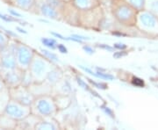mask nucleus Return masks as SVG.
<instances>
[{
    "label": "nucleus",
    "mask_w": 158,
    "mask_h": 130,
    "mask_svg": "<svg viewBox=\"0 0 158 130\" xmlns=\"http://www.w3.org/2000/svg\"><path fill=\"white\" fill-rule=\"evenodd\" d=\"M110 9L114 19L126 27H135L138 11L126 0H111Z\"/></svg>",
    "instance_id": "1"
},
{
    "label": "nucleus",
    "mask_w": 158,
    "mask_h": 130,
    "mask_svg": "<svg viewBox=\"0 0 158 130\" xmlns=\"http://www.w3.org/2000/svg\"><path fill=\"white\" fill-rule=\"evenodd\" d=\"M58 110L55 98L51 94L36 97L31 105L32 113L40 118L52 117L58 112Z\"/></svg>",
    "instance_id": "2"
},
{
    "label": "nucleus",
    "mask_w": 158,
    "mask_h": 130,
    "mask_svg": "<svg viewBox=\"0 0 158 130\" xmlns=\"http://www.w3.org/2000/svg\"><path fill=\"white\" fill-rule=\"evenodd\" d=\"M54 67L55 63L47 59L42 54L35 52L28 70L32 74L34 82H42L45 81L47 75Z\"/></svg>",
    "instance_id": "3"
},
{
    "label": "nucleus",
    "mask_w": 158,
    "mask_h": 130,
    "mask_svg": "<svg viewBox=\"0 0 158 130\" xmlns=\"http://www.w3.org/2000/svg\"><path fill=\"white\" fill-rule=\"evenodd\" d=\"M104 17V12L100 6L87 11H80L78 26L86 28H100V24Z\"/></svg>",
    "instance_id": "4"
},
{
    "label": "nucleus",
    "mask_w": 158,
    "mask_h": 130,
    "mask_svg": "<svg viewBox=\"0 0 158 130\" xmlns=\"http://www.w3.org/2000/svg\"><path fill=\"white\" fill-rule=\"evenodd\" d=\"M135 27L142 32L156 34L158 33V17L146 9H143L137 13Z\"/></svg>",
    "instance_id": "5"
},
{
    "label": "nucleus",
    "mask_w": 158,
    "mask_h": 130,
    "mask_svg": "<svg viewBox=\"0 0 158 130\" xmlns=\"http://www.w3.org/2000/svg\"><path fill=\"white\" fill-rule=\"evenodd\" d=\"M35 51L30 47L23 42H18L15 57L17 62V67L22 70L28 69L29 65L34 58Z\"/></svg>",
    "instance_id": "6"
},
{
    "label": "nucleus",
    "mask_w": 158,
    "mask_h": 130,
    "mask_svg": "<svg viewBox=\"0 0 158 130\" xmlns=\"http://www.w3.org/2000/svg\"><path fill=\"white\" fill-rule=\"evenodd\" d=\"M4 114L16 121H19L32 113L31 107L25 106L19 102L10 99L4 110Z\"/></svg>",
    "instance_id": "7"
},
{
    "label": "nucleus",
    "mask_w": 158,
    "mask_h": 130,
    "mask_svg": "<svg viewBox=\"0 0 158 130\" xmlns=\"http://www.w3.org/2000/svg\"><path fill=\"white\" fill-rule=\"evenodd\" d=\"M9 90V94L10 98L12 100L19 102L20 104H23L25 106L31 107L33 104L35 97L32 94L28 87H25L22 85H19L13 88H10Z\"/></svg>",
    "instance_id": "8"
},
{
    "label": "nucleus",
    "mask_w": 158,
    "mask_h": 130,
    "mask_svg": "<svg viewBox=\"0 0 158 130\" xmlns=\"http://www.w3.org/2000/svg\"><path fill=\"white\" fill-rule=\"evenodd\" d=\"M34 12L38 13L43 17L48 18L51 19L62 20V11L57 8L52 6L44 0H36V6Z\"/></svg>",
    "instance_id": "9"
},
{
    "label": "nucleus",
    "mask_w": 158,
    "mask_h": 130,
    "mask_svg": "<svg viewBox=\"0 0 158 130\" xmlns=\"http://www.w3.org/2000/svg\"><path fill=\"white\" fill-rule=\"evenodd\" d=\"M22 73V69L19 68L2 72L1 76L3 78V81L6 88L10 89L21 85Z\"/></svg>",
    "instance_id": "10"
},
{
    "label": "nucleus",
    "mask_w": 158,
    "mask_h": 130,
    "mask_svg": "<svg viewBox=\"0 0 158 130\" xmlns=\"http://www.w3.org/2000/svg\"><path fill=\"white\" fill-rule=\"evenodd\" d=\"M79 11L77 8L73 6V4L69 2H64V5L62 9V18L64 21L69 25L78 26Z\"/></svg>",
    "instance_id": "11"
},
{
    "label": "nucleus",
    "mask_w": 158,
    "mask_h": 130,
    "mask_svg": "<svg viewBox=\"0 0 158 130\" xmlns=\"http://www.w3.org/2000/svg\"><path fill=\"white\" fill-rule=\"evenodd\" d=\"M28 89L35 98L42 96V95L52 94V92H53V86L48 85L45 81L34 82V84H32L29 86Z\"/></svg>",
    "instance_id": "12"
},
{
    "label": "nucleus",
    "mask_w": 158,
    "mask_h": 130,
    "mask_svg": "<svg viewBox=\"0 0 158 130\" xmlns=\"http://www.w3.org/2000/svg\"><path fill=\"white\" fill-rule=\"evenodd\" d=\"M11 6L25 11H34L35 10L36 0H4Z\"/></svg>",
    "instance_id": "13"
},
{
    "label": "nucleus",
    "mask_w": 158,
    "mask_h": 130,
    "mask_svg": "<svg viewBox=\"0 0 158 130\" xmlns=\"http://www.w3.org/2000/svg\"><path fill=\"white\" fill-rule=\"evenodd\" d=\"M41 118L38 117L37 115H35L34 113L29 114L27 117H26L25 119H23L22 120H19L17 122V127L16 129H29V128H33L34 129L36 124L39 122Z\"/></svg>",
    "instance_id": "14"
},
{
    "label": "nucleus",
    "mask_w": 158,
    "mask_h": 130,
    "mask_svg": "<svg viewBox=\"0 0 158 130\" xmlns=\"http://www.w3.org/2000/svg\"><path fill=\"white\" fill-rule=\"evenodd\" d=\"M70 2L79 11H87L100 6L98 0H71Z\"/></svg>",
    "instance_id": "15"
},
{
    "label": "nucleus",
    "mask_w": 158,
    "mask_h": 130,
    "mask_svg": "<svg viewBox=\"0 0 158 130\" xmlns=\"http://www.w3.org/2000/svg\"><path fill=\"white\" fill-rule=\"evenodd\" d=\"M62 77H63V72L62 69L55 66L47 75L45 82H47L51 86H55L57 83H59L62 79Z\"/></svg>",
    "instance_id": "16"
},
{
    "label": "nucleus",
    "mask_w": 158,
    "mask_h": 130,
    "mask_svg": "<svg viewBox=\"0 0 158 130\" xmlns=\"http://www.w3.org/2000/svg\"><path fill=\"white\" fill-rule=\"evenodd\" d=\"M49 117H46V118H41L39 122L36 124L34 129H58L59 126L56 122H52L49 120Z\"/></svg>",
    "instance_id": "17"
},
{
    "label": "nucleus",
    "mask_w": 158,
    "mask_h": 130,
    "mask_svg": "<svg viewBox=\"0 0 158 130\" xmlns=\"http://www.w3.org/2000/svg\"><path fill=\"white\" fill-rule=\"evenodd\" d=\"M17 122L18 121L11 119L4 113H2L0 116V128L2 129H16Z\"/></svg>",
    "instance_id": "18"
},
{
    "label": "nucleus",
    "mask_w": 158,
    "mask_h": 130,
    "mask_svg": "<svg viewBox=\"0 0 158 130\" xmlns=\"http://www.w3.org/2000/svg\"><path fill=\"white\" fill-rule=\"evenodd\" d=\"M10 99L11 98L9 94V90L6 87L0 91V114L4 113V110Z\"/></svg>",
    "instance_id": "19"
},
{
    "label": "nucleus",
    "mask_w": 158,
    "mask_h": 130,
    "mask_svg": "<svg viewBox=\"0 0 158 130\" xmlns=\"http://www.w3.org/2000/svg\"><path fill=\"white\" fill-rule=\"evenodd\" d=\"M34 80L32 74L30 73L28 69L23 70L22 73V78H21V85L25 87H29L32 84H34Z\"/></svg>",
    "instance_id": "20"
},
{
    "label": "nucleus",
    "mask_w": 158,
    "mask_h": 130,
    "mask_svg": "<svg viewBox=\"0 0 158 130\" xmlns=\"http://www.w3.org/2000/svg\"><path fill=\"white\" fill-rule=\"evenodd\" d=\"M145 9L158 17V0H146Z\"/></svg>",
    "instance_id": "21"
},
{
    "label": "nucleus",
    "mask_w": 158,
    "mask_h": 130,
    "mask_svg": "<svg viewBox=\"0 0 158 130\" xmlns=\"http://www.w3.org/2000/svg\"><path fill=\"white\" fill-rule=\"evenodd\" d=\"M40 41L42 43V45L46 47L47 48L50 49V50H54V49H56L57 45V41L55 39L53 38H48V37H43L40 39Z\"/></svg>",
    "instance_id": "22"
},
{
    "label": "nucleus",
    "mask_w": 158,
    "mask_h": 130,
    "mask_svg": "<svg viewBox=\"0 0 158 130\" xmlns=\"http://www.w3.org/2000/svg\"><path fill=\"white\" fill-rule=\"evenodd\" d=\"M130 6H133L136 11H139L145 9V2L146 0H126Z\"/></svg>",
    "instance_id": "23"
},
{
    "label": "nucleus",
    "mask_w": 158,
    "mask_h": 130,
    "mask_svg": "<svg viewBox=\"0 0 158 130\" xmlns=\"http://www.w3.org/2000/svg\"><path fill=\"white\" fill-rule=\"evenodd\" d=\"M10 39H11V37L6 34L5 31L0 29V50H2L6 48Z\"/></svg>",
    "instance_id": "24"
},
{
    "label": "nucleus",
    "mask_w": 158,
    "mask_h": 130,
    "mask_svg": "<svg viewBox=\"0 0 158 130\" xmlns=\"http://www.w3.org/2000/svg\"><path fill=\"white\" fill-rule=\"evenodd\" d=\"M41 54H42L47 59H48L50 62H53V63L59 62V58H58V57H57L54 52H51V51L48 50V49H41Z\"/></svg>",
    "instance_id": "25"
},
{
    "label": "nucleus",
    "mask_w": 158,
    "mask_h": 130,
    "mask_svg": "<svg viewBox=\"0 0 158 130\" xmlns=\"http://www.w3.org/2000/svg\"><path fill=\"white\" fill-rule=\"evenodd\" d=\"M94 77L96 78H101V79H107V80H113L114 78V77L112 76L111 74L109 73H106V72H103V71H95V75Z\"/></svg>",
    "instance_id": "26"
},
{
    "label": "nucleus",
    "mask_w": 158,
    "mask_h": 130,
    "mask_svg": "<svg viewBox=\"0 0 158 130\" xmlns=\"http://www.w3.org/2000/svg\"><path fill=\"white\" fill-rule=\"evenodd\" d=\"M0 19H3L6 22H19V19L12 17L10 14H4V13H0Z\"/></svg>",
    "instance_id": "27"
},
{
    "label": "nucleus",
    "mask_w": 158,
    "mask_h": 130,
    "mask_svg": "<svg viewBox=\"0 0 158 130\" xmlns=\"http://www.w3.org/2000/svg\"><path fill=\"white\" fill-rule=\"evenodd\" d=\"M83 49H84L86 53L90 54V55L94 54V52H95V49L90 45H84L83 46Z\"/></svg>",
    "instance_id": "28"
},
{
    "label": "nucleus",
    "mask_w": 158,
    "mask_h": 130,
    "mask_svg": "<svg viewBox=\"0 0 158 130\" xmlns=\"http://www.w3.org/2000/svg\"><path fill=\"white\" fill-rule=\"evenodd\" d=\"M9 14L11 15L12 17L16 18V19H20V18L22 17V15H21L19 12H18V11H15V10H12V9H10V10H9Z\"/></svg>",
    "instance_id": "29"
},
{
    "label": "nucleus",
    "mask_w": 158,
    "mask_h": 130,
    "mask_svg": "<svg viewBox=\"0 0 158 130\" xmlns=\"http://www.w3.org/2000/svg\"><path fill=\"white\" fill-rule=\"evenodd\" d=\"M56 49H58V51H59V52H61V53H62V54H67V53H68V49H67V48L63 45V44H58V45H57Z\"/></svg>",
    "instance_id": "30"
},
{
    "label": "nucleus",
    "mask_w": 158,
    "mask_h": 130,
    "mask_svg": "<svg viewBox=\"0 0 158 130\" xmlns=\"http://www.w3.org/2000/svg\"><path fill=\"white\" fill-rule=\"evenodd\" d=\"M127 48V46L123 44V43H115L113 44V48H116L118 50H124Z\"/></svg>",
    "instance_id": "31"
},
{
    "label": "nucleus",
    "mask_w": 158,
    "mask_h": 130,
    "mask_svg": "<svg viewBox=\"0 0 158 130\" xmlns=\"http://www.w3.org/2000/svg\"><path fill=\"white\" fill-rule=\"evenodd\" d=\"M52 35H54L55 37H57V38H59V39H61V40H69L68 37H64V36H62V34H57V33H50Z\"/></svg>",
    "instance_id": "32"
},
{
    "label": "nucleus",
    "mask_w": 158,
    "mask_h": 130,
    "mask_svg": "<svg viewBox=\"0 0 158 130\" xmlns=\"http://www.w3.org/2000/svg\"><path fill=\"white\" fill-rule=\"evenodd\" d=\"M99 48H104V49H106L108 51H113L114 48H113V47H110V46L106 45V44H99L98 46Z\"/></svg>",
    "instance_id": "33"
},
{
    "label": "nucleus",
    "mask_w": 158,
    "mask_h": 130,
    "mask_svg": "<svg viewBox=\"0 0 158 130\" xmlns=\"http://www.w3.org/2000/svg\"><path fill=\"white\" fill-rule=\"evenodd\" d=\"M4 88H6V85L4 84V81H3V78L0 74V91L3 90Z\"/></svg>",
    "instance_id": "34"
},
{
    "label": "nucleus",
    "mask_w": 158,
    "mask_h": 130,
    "mask_svg": "<svg viewBox=\"0 0 158 130\" xmlns=\"http://www.w3.org/2000/svg\"><path fill=\"white\" fill-rule=\"evenodd\" d=\"M17 30H19V32H20V33H23V34H27V32L25 30V29H22V28H20L19 27H17Z\"/></svg>",
    "instance_id": "35"
},
{
    "label": "nucleus",
    "mask_w": 158,
    "mask_h": 130,
    "mask_svg": "<svg viewBox=\"0 0 158 130\" xmlns=\"http://www.w3.org/2000/svg\"><path fill=\"white\" fill-rule=\"evenodd\" d=\"M63 2H69V1H71V0H62Z\"/></svg>",
    "instance_id": "36"
},
{
    "label": "nucleus",
    "mask_w": 158,
    "mask_h": 130,
    "mask_svg": "<svg viewBox=\"0 0 158 130\" xmlns=\"http://www.w3.org/2000/svg\"><path fill=\"white\" fill-rule=\"evenodd\" d=\"M0 56H1V50H0Z\"/></svg>",
    "instance_id": "37"
},
{
    "label": "nucleus",
    "mask_w": 158,
    "mask_h": 130,
    "mask_svg": "<svg viewBox=\"0 0 158 130\" xmlns=\"http://www.w3.org/2000/svg\"><path fill=\"white\" fill-rule=\"evenodd\" d=\"M0 116H1V114H0Z\"/></svg>",
    "instance_id": "38"
}]
</instances>
